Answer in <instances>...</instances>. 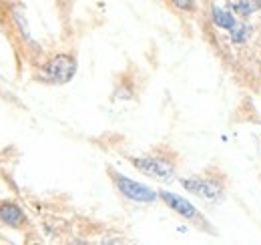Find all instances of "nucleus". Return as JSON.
I'll return each mask as SVG.
<instances>
[{
  "label": "nucleus",
  "mask_w": 261,
  "mask_h": 245,
  "mask_svg": "<svg viewBox=\"0 0 261 245\" xmlns=\"http://www.w3.org/2000/svg\"><path fill=\"white\" fill-rule=\"evenodd\" d=\"M0 223L8 225V227H20L24 223V213L16 203L2 201L0 203Z\"/></svg>",
  "instance_id": "obj_6"
},
{
  "label": "nucleus",
  "mask_w": 261,
  "mask_h": 245,
  "mask_svg": "<svg viewBox=\"0 0 261 245\" xmlns=\"http://www.w3.org/2000/svg\"><path fill=\"white\" fill-rule=\"evenodd\" d=\"M130 165L139 169L141 173L159 179V181H171L175 177V167L171 161L163 157H130Z\"/></svg>",
  "instance_id": "obj_2"
},
{
  "label": "nucleus",
  "mask_w": 261,
  "mask_h": 245,
  "mask_svg": "<svg viewBox=\"0 0 261 245\" xmlns=\"http://www.w3.org/2000/svg\"><path fill=\"white\" fill-rule=\"evenodd\" d=\"M76 72V61L72 55H57L38 68V81L48 85H65Z\"/></svg>",
  "instance_id": "obj_1"
},
{
  "label": "nucleus",
  "mask_w": 261,
  "mask_h": 245,
  "mask_svg": "<svg viewBox=\"0 0 261 245\" xmlns=\"http://www.w3.org/2000/svg\"><path fill=\"white\" fill-rule=\"evenodd\" d=\"M159 197L163 199V203L169 207V209H173L175 213H179L183 219H189V221H193V223H197V225H203V223H205V217L197 211L195 205L189 203L187 199H183L181 195L171 193V191H161Z\"/></svg>",
  "instance_id": "obj_5"
},
{
  "label": "nucleus",
  "mask_w": 261,
  "mask_h": 245,
  "mask_svg": "<svg viewBox=\"0 0 261 245\" xmlns=\"http://www.w3.org/2000/svg\"><path fill=\"white\" fill-rule=\"evenodd\" d=\"M261 8V0H233V10L237 16L247 18L251 16L255 10Z\"/></svg>",
  "instance_id": "obj_8"
},
{
  "label": "nucleus",
  "mask_w": 261,
  "mask_h": 245,
  "mask_svg": "<svg viewBox=\"0 0 261 245\" xmlns=\"http://www.w3.org/2000/svg\"><path fill=\"white\" fill-rule=\"evenodd\" d=\"M211 18H213V22H215V27H219V29H223V31H233L235 27H237V20H235V16L225 10V8H219V6H215L213 8V12H211Z\"/></svg>",
  "instance_id": "obj_7"
},
{
  "label": "nucleus",
  "mask_w": 261,
  "mask_h": 245,
  "mask_svg": "<svg viewBox=\"0 0 261 245\" xmlns=\"http://www.w3.org/2000/svg\"><path fill=\"white\" fill-rule=\"evenodd\" d=\"M173 4L181 10H193V0H173Z\"/></svg>",
  "instance_id": "obj_10"
},
{
  "label": "nucleus",
  "mask_w": 261,
  "mask_h": 245,
  "mask_svg": "<svg viewBox=\"0 0 261 245\" xmlns=\"http://www.w3.org/2000/svg\"><path fill=\"white\" fill-rule=\"evenodd\" d=\"M249 34H251V27H247V24H237V27L231 31V40L237 42V44H243V42H247Z\"/></svg>",
  "instance_id": "obj_9"
},
{
  "label": "nucleus",
  "mask_w": 261,
  "mask_h": 245,
  "mask_svg": "<svg viewBox=\"0 0 261 245\" xmlns=\"http://www.w3.org/2000/svg\"><path fill=\"white\" fill-rule=\"evenodd\" d=\"M111 177H113V181L117 185V189L127 199L135 201V203H153L159 197V193H155L151 187H147V185L143 183H137V181H133V179L125 177V175H119V173L111 171Z\"/></svg>",
  "instance_id": "obj_4"
},
{
  "label": "nucleus",
  "mask_w": 261,
  "mask_h": 245,
  "mask_svg": "<svg viewBox=\"0 0 261 245\" xmlns=\"http://www.w3.org/2000/svg\"><path fill=\"white\" fill-rule=\"evenodd\" d=\"M181 183L189 193H193L205 201H211V203H217L225 191L223 183L215 177H185L181 179Z\"/></svg>",
  "instance_id": "obj_3"
}]
</instances>
